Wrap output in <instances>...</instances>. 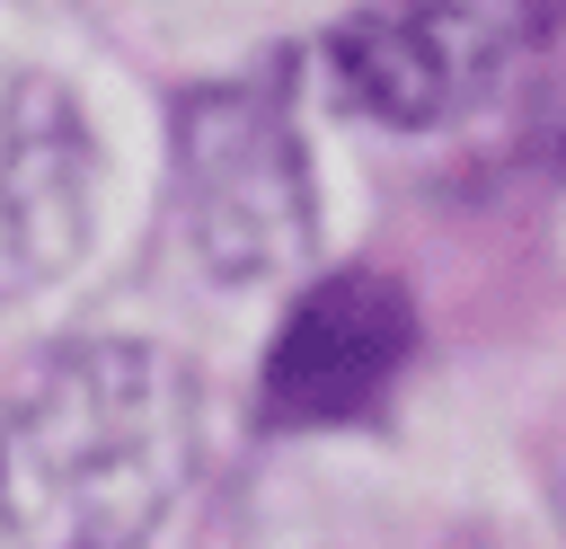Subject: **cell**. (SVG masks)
I'll return each mask as SVG.
<instances>
[{"label":"cell","mask_w":566,"mask_h":549,"mask_svg":"<svg viewBox=\"0 0 566 549\" xmlns=\"http://www.w3.org/2000/svg\"><path fill=\"white\" fill-rule=\"evenodd\" d=\"M97 221V142L53 71L0 97V239L27 274H62Z\"/></svg>","instance_id":"5b68a950"},{"label":"cell","mask_w":566,"mask_h":549,"mask_svg":"<svg viewBox=\"0 0 566 549\" xmlns=\"http://www.w3.org/2000/svg\"><path fill=\"white\" fill-rule=\"evenodd\" d=\"M177 186L195 257L221 283H274L310 257V159L274 80H221L177 106Z\"/></svg>","instance_id":"7a4b0ae2"},{"label":"cell","mask_w":566,"mask_h":549,"mask_svg":"<svg viewBox=\"0 0 566 549\" xmlns=\"http://www.w3.org/2000/svg\"><path fill=\"white\" fill-rule=\"evenodd\" d=\"M416 354V301L398 274H318L265 354V416L283 425H354L371 416Z\"/></svg>","instance_id":"3957f363"},{"label":"cell","mask_w":566,"mask_h":549,"mask_svg":"<svg viewBox=\"0 0 566 549\" xmlns=\"http://www.w3.org/2000/svg\"><path fill=\"white\" fill-rule=\"evenodd\" d=\"M504 62V27L478 0H371L327 35V71L345 89V106H363L371 124L424 133L451 124L486 97Z\"/></svg>","instance_id":"277c9868"},{"label":"cell","mask_w":566,"mask_h":549,"mask_svg":"<svg viewBox=\"0 0 566 549\" xmlns=\"http://www.w3.org/2000/svg\"><path fill=\"white\" fill-rule=\"evenodd\" d=\"M195 469V381L133 336L0 381V549H142Z\"/></svg>","instance_id":"6da1fadb"}]
</instances>
